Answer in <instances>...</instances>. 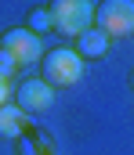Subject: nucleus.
I'll return each instance as SVG.
<instances>
[{"mask_svg":"<svg viewBox=\"0 0 134 155\" xmlns=\"http://www.w3.org/2000/svg\"><path fill=\"white\" fill-rule=\"evenodd\" d=\"M94 29L105 36H134V0H101L94 7Z\"/></svg>","mask_w":134,"mask_h":155,"instance_id":"nucleus-4","label":"nucleus"},{"mask_svg":"<svg viewBox=\"0 0 134 155\" xmlns=\"http://www.w3.org/2000/svg\"><path fill=\"white\" fill-rule=\"evenodd\" d=\"M84 61H94V58H101L105 51H109V36L101 33V29H87V33H80L76 36V47H73Z\"/></svg>","mask_w":134,"mask_h":155,"instance_id":"nucleus-6","label":"nucleus"},{"mask_svg":"<svg viewBox=\"0 0 134 155\" xmlns=\"http://www.w3.org/2000/svg\"><path fill=\"white\" fill-rule=\"evenodd\" d=\"M22 134H26V112L7 101V105L0 108V141H15V137H22Z\"/></svg>","mask_w":134,"mask_h":155,"instance_id":"nucleus-7","label":"nucleus"},{"mask_svg":"<svg viewBox=\"0 0 134 155\" xmlns=\"http://www.w3.org/2000/svg\"><path fill=\"white\" fill-rule=\"evenodd\" d=\"M40 155H51V152H40Z\"/></svg>","mask_w":134,"mask_h":155,"instance_id":"nucleus-12","label":"nucleus"},{"mask_svg":"<svg viewBox=\"0 0 134 155\" xmlns=\"http://www.w3.org/2000/svg\"><path fill=\"white\" fill-rule=\"evenodd\" d=\"M131 90H134V72H131Z\"/></svg>","mask_w":134,"mask_h":155,"instance_id":"nucleus-11","label":"nucleus"},{"mask_svg":"<svg viewBox=\"0 0 134 155\" xmlns=\"http://www.w3.org/2000/svg\"><path fill=\"white\" fill-rule=\"evenodd\" d=\"M15 72H18V69H15V61L0 51V79H7V83H11V76H15Z\"/></svg>","mask_w":134,"mask_h":155,"instance_id":"nucleus-9","label":"nucleus"},{"mask_svg":"<svg viewBox=\"0 0 134 155\" xmlns=\"http://www.w3.org/2000/svg\"><path fill=\"white\" fill-rule=\"evenodd\" d=\"M0 51L15 61V69H26V65H40L44 58V43L36 33H29L26 25H11L0 33Z\"/></svg>","mask_w":134,"mask_h":155,"instance_id":"nucleus-3","label":"nucleus"},{"mask_svg":"<svg viewBox=\"0 0 134 155\" xmlns=\"http://www.w3.org/2000/svg\"><path fill=\"white\" fill-rule=\"evenodd\" d=\"M47 11H51L54 33H62L69 40L94 29V4L91 0H47Z\"/></svg>","mask_w":134,"mask_h":155,"instance_id":"nucleus-2","label":"nucleus"},{"mask_svg":"<svg viewBox=\"0 0 134 155\" xmlns=\"http://www.w3.org/2000/svg\"><path fill=\"white\" fill-rule=\"evenodd\" d=\"M15 105L26 112V116H40L54 105V87L44 79H22V87H15Z\"/></svg>","mask_w":134,"mask_h":155,"instance_id":"nucleus-5","label":"nucleus"},{"mask_svg":"<svg viewBox=\"0 0 134 155\" xmlns=\"http://www.w3.org/2000/svg\"><path fill=\"white\" fill-rule=\"evenodd\" d=\"M26 29H29V33H36V36H40V33H51V29H54V22H51V11H47V4H44V7H33V11H29V22H26Z\"/></svg>","mask_w":134,"mask_h":155,"instance_id":"nucleus-8","label":"nucleus"},{"mask_svg":"<svg viewBox=\"0 0 134 155\" xmlns=\"http://www.w3.org/2000/svg\"><path fill=\"white\" fill-rule=\"evenodd\" d=\"M40 79L51 83L54 90L76 87L84 79V58L73 47H51V51H44V58H40Z\"/></svg>","mask_w":134,"mask_h":155,"instance_id":"nucleus-1","label":"nucleus"},{"mask_svg":"<svg viewBox=\"0 0 134 155\" xmlns=\"http://www.w3.org/2000/svg\"><path fill=\"white\" fill-rule=\"evenodd\" d=\"M11 94H15V90H11V83H7V79H0V108L11 101Z\"/></svg>","mask_w":134,"mask_h":155,"instance_id":"nucleus-10","label":"nucleus"}]
</instances>
